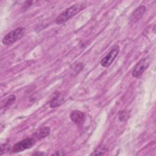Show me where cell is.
<instances>
[{"instance_id":"cell-1","label":"cell","mask_w":156,"mask_h":156,"mask_svg":"<svg viewBox=\"0 0 156 156\" xmlns=\"http://www.w3.org/2000/svg\"><path fill=\"white\" fill-rule=\"evenodd\" d=\"M82 9L83 5L80 4H76L71 6L70 7L66 9L63 12H62L56 18L55 23L57 24H61L65 23L81 11Z\"/></svg>"},{"instance_id":"cell-2","label":"cell","mask_w":156,"mask_h":156,"mask_svg":"<svg viewBox=\"0 0 156 156\" xmlns=\"http://www.w3.org/2000/svg\"><path fill=\"white\" fill-rule=\"evenodd\" d=\"M24 29L22 27H18L16 29L9 32L2 38V42L5 45H9L16 42L22 38L24 35Z\"/></svg>"},{"instance_id":"cell-3","label":"cell","mask_w":156,"mask_h":156,"mask_svg":"<svg viewBox=\"0 0 156 156\" xmlns=\"http://www.w3.org/2000/svg\"><path fill=\"white\" fill-rule=\"evenodd\" d=\"M35 143V140L33 138H27L16 143L12 148L13 152H19L24 150L32 147Z\"/></svg>"},{"instance_id":"cell-4","label":"cell","mask_w":156,"mask_h":156,"mask_svg":"<svg viewBox=\"0 0 156 156\" xmlns=\"http://www.w3.org/2000/svg\"><path fill=\"white\" fill-rule=\"evenodd\" d=\"M150 58L148 57L144 58L140 60L138 63L135 65L133 71H132V76L134 77H140L143 73L148 68L150 65Z\"/></svg>"},{"instance_id":"cell-5","label":"cell","mask_w":156,"mask_h":156,"mask_svg":"<svg viewBox=\"0 0 156 156\" xmlns=\"http://www.w3.org/2000/svg\"><path fill=\"white\" fill-rule=\"evenodd\" d=\"M119 51L118 46H114L111 51L101 60V65L105 68H107L111 65L115 58L118 55Z\"/></svg>"},{"instance_id":"cell-6","label":"cell","mask_w":156,"mask_h":156,"mask_svg":"<svg viewBox=\"0 0 156 156\" xmlns=\"http://www.w3.org/2000/svg\"><path fill=\"white\" fill-rule=\"evenodd\" d=\"M69 118L72 121L76 124H80L83 122L84 119V114L83 112L79 110L73 111L70 115Z\"/></svg>"},{"instance_id":"cell-7","label":"cell","mask_w":156,"mask_h":156,"mask_svg":"<svg viewBox=\"0 0 156 156\" xmlns=\"http://www.w3.org/2000/svg\"><path fill=\"white\" fill-rule=\"evenodd\" d=\"M146 7L144 5H141L138 7L132 14V21H136L139 20L146 12Z\"/></svg>"},{"instance_id":"cell-8","label":"cell","mask_w":156,"mask_h":156,"mask_svg":"<svg viewBox=\"0 0 156 156\" xmlns=\"http://www.w3.org/2000/svg\"><path fill=\"white\" fill-rule=\"evenodd\" d=\"M51 129L49 127H44L41 129H40L35 133V137L38 139L40 140L43 138H45L47 136L49 133H50Z\"/></svg>"},{"instance_id":"cell-9","label":"cell","mask_w":156,"mask_h":156,"mask_svg":"<svg viewBox=\"0 0 156 156\" xmlns=\"http://www.w3.org/2000/svg\"><path fill=\"white\" fill-rule=\"evenodd\" d=\"M63 102V98L61 97L59 93H57L54 98L50 102V107L54 108L60 105Z\"/></svg>"},{"instance_id":"cell-10","label":"cell","mask_w":156,"mask_h":156,"mask_svg":"<svg viewBox=\"0 0 156 156\" xmlns=\"http://www.w3.org/2000/svg\"><path fill=\"white\" fill-rule=\"evenodd\" d=\"M16 100V96L15 95H10L5 99H4L1 103V108L9 107L12 105Z\"/></svg>"},{"instance_id":"cell-11","label":"cell","mask_w":156,"mask_h":156,"mask_svg":"<svg viewBox=\"0 0 156 156\" xmlns=\"http://www.w3.org/2000/svg\"><path fill=\"white\" fill-rule=\"evenodd\" d=\"M105 152V148L104 146H99L96 148V149L94 151V152L91 154L93 155H104V152Z\"/></svg>"},{"instance_id":"cell-12","label":"cell","mask_w":156,"mask_h":156,"mask_svg":"<svg viewBox=\"0 0 156 156\" xmlns=\"http://www.w3.org/2000/svg\"><path fill=\"white\" fill-rule=\"evenodd\" d=\"M129 118V114L124 111L121 112L119 115V119L121 121H126Z\"/></svg>"},{"instance_id":"cell-13","label":"cell","mask_w":156,"mask_h":156,"mask_svg":"<svg viewBox=\"0 0 156 156\" xmlns=\"http://www.w3.org/2000/svg\"><path fill=\"white\" fill-rule=\"evenodd\" d=\"M10 147V145L7 144V143H4V144H1V155H2L4 153H5L7 152V151H9Z\"/></svg>"},{"instance_id":"cell-14","label":"cell","mask_w":156,"mask_h":156,"mask_svg":"<svg viewBox=\"0 0 156 156\" xmlns=\"http://www.w3.org/2000/svg\"><path fill=\"white\" fill-rule=\"evenodd\" d=\"M33 155H44V154L43 153V152H36V153H34Z\"/></svg>"}]
</instances>
